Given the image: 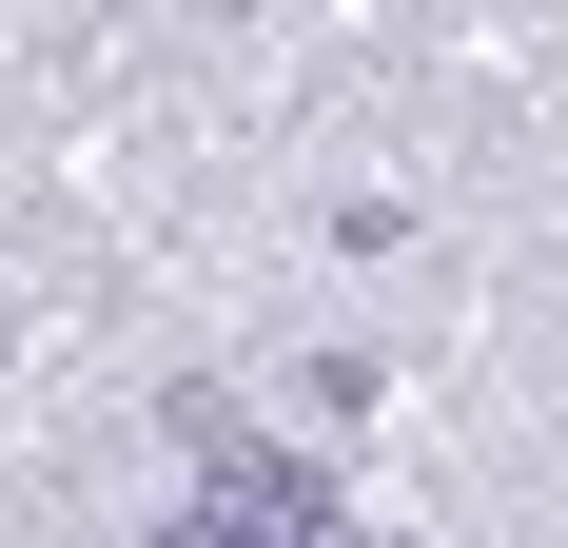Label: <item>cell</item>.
I'll return each instance as SVG.
<instances>
[{
  "mask_svg": "<svg viewBox=\"0 0 568 548\" xmlns=\"http://www.w3.org/2000/svg\"><path fill=\"white\" fill-rule=\"evenodd\" d=\"M158 548H373V529L334 509V470H314V450H255V432H216Z\"/></svg>",
  "mask_w": 568,
  "mask_h": 548,
  "instance_id": "1",
  "label": "cell"
}]
</instances>
